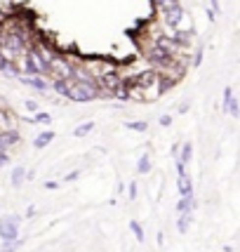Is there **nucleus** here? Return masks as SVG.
Wrapping results in <instances>:
<instances>
[{
    "instance_id": "nucleus-1",
    "label": "nucleus",
    "mask_w": 240,
    "mask_h": 252,
    "mask_svg": "<svg viewBox=\"0 0 240 252\" xmlns=\"http://www.w3.org/2000/svg\"><path fill=\"white\" fill-rule=\"evenodd\" d=\"M66 97L71 101H92V99L99 97V88H97V80L92 83H68V90H66Z\"/></svg>"
},
{
    "instance_id": "nucleus-2",
    "label": "nucleus",
    "mask_w": 240,
    "mask_h": 252,
    "mask_svg": "<svg viewBox=\"0 0 240 252\" xmlns=\"http://www.w3.org/2000/svg\"><path fill=\"white\" fill-rule=\"evenodd\" d=\"M19 224H22V217H2L0 220V238L2 241H17L19 238Z\"/></svg>"
},
{
    "instance_id": "nucleus-3",
    "label": "nucleus",
    "mask_w": 240,
    "mask_h": 252,
    "mask_svg": "<svg viewBox=\"0 0 240 252\" xmlns=\"http://www.w3.org/2000/svg\"><path fill=\"white\" fill-rule=\"evenodd\" d=\"M47 66H50V71H52L57 78H64V80L71 83V76H73V66H71V62H66L61 57H52Z\"/></svg>"
},
{
    "instance_id": "nucleus-4",
    "label": "nucleus",
    "mask_w": 240,
    "mask_h": 252,
    "mask_svg": "<svg viewBox=\"0 0 240 252\" xmlns=\"http://www.w3.org/2000/svg\"><path fill=\"white\" fill-rule=\"evenodd\" d=\"M2 43H5V47H7L14 57H19L24 50H26V43H24V38L19 35V33H7Z\"/></svg>"
},
{
    "instance_id": "nucleus-5",
    "label": "nucleus",
    "mask_w": 240,
    "mask_h": 252,
    "mask_svg": "<svg viewBox=\"0 0 240 252\" xmlns=\"http://www.w3.org/2000/svg\"><path fill=\"white\" fill-rule=\"evenodd\" d=\"M163 17H165V24H167L170 29H179V22H181V17H184V7L177 5V7H172V10L163 12Z\"/></svg>"
},
{
    "instance_id": "nucleus-6",
    "label": "nucleus",
    "mask_w": 240,
    "mask_h": 252,
    "mask_svg": "<svg viewBox=\"0 0 240 252\" xmlns=\"http://www.w3.org/2000/svg\"><path fill=\"white\" fill-rule=\"evenodd\" d=\"M177 187H179V198H191V196H193V184H191L188 175H179V179H177Z\"/></svg>"
},
{
    "instance_id": "nucleus-7",
    "label": "nucleus",
    "mask_w": 240,
    "mask_h": 252,
    "mask_svg": "<svg viewBox=\"0 0 240 252\" xmlns=\"http://www.w3.org/2000/svg\"><path fill=\"white\" fill-rule=\"evenodd\" d=\"M193 210H196V196L179 198V200H177V212H179V215H193Z\"/></svg>"
},
{
    "instance_id": "nucleus-8",
    "label": "nucleus",
    "mask_w": 240,
    "mask_h": 252,
    "mask_svg": "<svg viewBox=\"0 0 240 252\" xmlns=\"http://www.w3.org/2000/svg\"><path fill=\"white\" fill-rule=\"evenodd\" d=\"M17 132H12V130H5V132H0V151H5V149H10L12 144H17Z\"/></svg>"
},
{
    "instance_id": "nucleus-9",
    "label": "nucleus",
    "mask_w": 240,
    "mask_h": 252,
    "mask_svg": "<svg viewBox=\"0 0 240 252\" xmlns=\"http://www.w3.org/2000/svg\"><path fill=\"white\" fill-rule=\"evenodd\" d=\"M22 83H26V85H31V88H35V90H40V92H45V90L50 88V85H47L40 76H24Z\"/></svg>"
},
{
    "instance_id": "nucleus-10",
    "label": "nucleus",
    "mask_w": 240,
    "mask_h": 252,
    "mask_svg": "<svg viewBox=\"0 0 240 252\" xmlns=\"http://www.w3.org/2000/svg\"><path fill=\"white\" fill-rule=\"evenodd\" d=\"M52 139H55V132L45 130V132H40V134H38V137L33 139V146H35V149H45V146L52 142Z\"/></svg>"
},
{
    "instance_id": "nucleus-11",
    "label": "nucleus",
    "mask_w": 240,
    "mask_h": 252,
    "mask_svg": "<svg viewBox=\"0 0 240 252\" xmlns=\"http://www.w3.org/2000/svg\"><path fill=\"white\" fill-rule=\"evenodd\" d=\"M177 154H179V156H175L177 160H181V163L186 165L188 160H191V156H193V144H191V142H186L184 146H181V151H177Z\"/></svg>"
},
{
    "instance_id": "nucleus-12",
    "label": "nucleus",
    "mask_w": 240,
    "mask_h": 252,
    "mask_svg": "<svg viewBox=\"0 0 240 252\" xmlns=\"http://www.w3.org/2000/svg\"><path fill=\"white\" fill-rule=\"evenodd\" d=\"M149 170H151V158L144 154L142 158H139V163H137V172H139V175H149Z\"/></svg>"
},
{
    "instance_id": "nucleus-13",
    "label": "nucleus",
    "mask_w": 240,
    "mask_h": 252,
    "mask_svg": "<svg viewBox=\"0 0 240 252\" xmlns=\"http://www.w3.org/2000/svg\"><path fill=\"white\" fill-rule=\"evenodd\" d=\"M24 179H26V170H24V167H14V172H12V184H14V187H22Z\"/></svg>"
},
{
    "instance_id": "nucleus-14",
    "label": "nucleus",
    "mask_w": 240,
    "mask_h": 252,
    "mask_svg": "<svg viewBox=\"0 0 240 252\" xmlns=\"http://www.w3.org/2000/svg\"><path fill=\"white\" fill-rule=\"evenodd\" d=\"M22 248V241L17 238V241H2V248H0V252H17Z\"/></svg>"
},
{
    "instance_id": "nucleus-15",
    "label": "nucleus",
    "mask_w": 240,
    "mask_h": 252,
    "mask_svg": "<svg viewBox=\"0 0 240 252\" xmlns=\"http://www.w3.org/2000/svg\"><path fill=\"white\" fill-rule=\"evenodd\" d=\"M94 130V123H83V125H78L76 132H73V137H85L90 132Z\"/></svg>"
},
{
    "instance_id": "nucleus-16",
    "label": "nucleus",
    "mask_w": 240,
    "mask_h": 252,
    "mask_svg": "<svg viewBox=\"0 0 240 252\" xmlns=\"http://www.w3.org/2000/svg\"><path fill=\"white\" fill-rule=\"evenodd\" d=\"M188 226H191V215H179V220H177V229L181 231V233H186Z\"/></svg>"
},
{
    "instance_id": "nucleus-17",
    "label": "nucleus",
    "mask_w": 240,
    "mask_h": 252,
    "mask_svg": "<svg viewBox=\"0 0 240 252\" xmlns=\"http://www.w3.org/2000/svg\"><path fill=\"white\" fill-rule=\"evenodd\" d=\"M130 229H132V233H134V238H137L139 243H144V229H142V224H139L137 220H132L130 221Z\"/></svg>"
},
{
    "instance_id": "nucleus-18",
    "label": "nucleus",
    "mask_w": 240,
    "mask_h": 252,
    "mask_svg": "<svg viewBox=\"0 0 240 252\" xmlns=\"http://www.w3.org/2000/svg\"><path fill=\"white\" fill-rule=\"evenodd\" d=\"M52 88H55V92H59V94H64V97H66V90H68V80H64V78H57L55 83H52Z\"/></svg>"
},
{
    "instance_id": "nucleus-19",
    "label": "nucleus",
    "mask_w": 240,
    "mask_h": 252,
    "mask_svg": "<svg viewBox=\"0 0 240 252\" xmlns=\"http://www.w3.org/2000/svg\"><path fill=\"white\" fill-rule=\"evenodd\" d=\"M31 123H43V125H47V123H52V116L50 113H35L33 118H29Z\"/></svg>"
},
{
    "instance_id": "nucleus-20",
    "label": "nucleus",
    "mask_w": 240,
    "mask_h": 252,
    "mask_svg": "<svg viewBox=\"0 0 240 252\" xmlns=\"http://www.w3.org/2000/svg\"><path fill=\"white\" fill-rule=\"evenodd\" d=\"M125 127H127V130L144 132V130H146V127H149V125H146V123H144V121H137V123H125Z\"/></svg>"
},
{
    "instance_id": "nucleus-21",
    "label": "nucleus",
    "mask_w": 240,
    "mask_h": 252,
    "mask_svg": "<svg viewBox=\"0 0 240 252\" xmlns=\"http://www.w3.org/2000/svg\"><path fill=\"white\" fill-rule=\"evenodd\" d=\"M127 198H130V200L137 198V182H130V193H127Z\"/></svg>"
},
{
    "instance_id": "nucleus-22",
    "label": "nucleus",
    "mask_w": 240,
    "mask_h": 252,
    "mask_svg": "<svg viewBox=\"0 0 240 252\" xmlns=\"http://www.w3.org/2000/svg\"><path fill=\"white\" fill-rule=\"evenodd\" d=\"M160 125H163V127H167V125H172V118H170V116H160Z\"/></svg>"
},
{
    "instance_id": "nucleus-23",
    "label": "nucleus",
    "mask_w": 240,
    "mask_h": 252,
    "mask_svg": "<svg viewBox=\"0 0 240 252\" xmlns=\"http://www.w3.org/2000/svg\"><path fill=\"white\" fill-rule=\"evenodd\" d=\"M10 163V156L5 154V151H0V167H2V165H7Z\"/></svg>"
},
{
    "instance_id": "nucleus-24",
    "label": "nucleus",
    "mask_w": 240,
    "mask_h": 252,
    "mask_svg": "<svg viewBox=\"0 0 240 252\" xmlns=\"http://www.w3.org/2000/svg\"><path fill=\"white\" fill-rule=\"evenodd\" d=\"M78 177H80V172H78V170H76V172H71V175H66V177H64V182H76Z\"/></svg>"
},
{
    "instance_id": "nucleus-25",
    "label": "nucleus",
    "mask_w": 240,
    "mask_h": 252,
    "mask_svg": "<svg viewBox=\"0 0 240 252\" xmlns=\"http://www.w3.org/2000/svg\"><path fill=\"white\" fill-rule=\"evenodd\" d=\"M200 62H203V50H198L196 52V62H193V66H200Z\"/></svg>"
},
{
    "instance_id": "nucleus-26",
    "label": "nucleus",
    "mask_w": 240,
    "mask_h": 252,
    "mask_svg": "<svg viewBox=\"0 0 240 252\" xmlns=\"http://www.w3.org/2000/svg\"><path fill=\"white\" fill-rule=\"evenodd\" d=\"M59 187V184H57V182H52V179H50V182H45V189H50V191H52V189H57Z\"/></svg>"
},
{
    "instance_id": "nucleus-27",
    "label": "nucleus",
    "mask_w": 240,
    "mask_h": 252,
    "mask_svg": "<svg viewBox=\"0 0 240 252\" xmlns=\"http://www.w3.org/2000/svg\"><path fill=\"white\" fill-rule=\"evenodd\" d=\"M26 109H29V111H35V109H38V104H35V101H26Z\"/></svg>"
},
{
    "instance_id": "nucleus-28",
    "label": "nucleus",
    "mask_w": 240,
    "mask_h": 252,
    "mask_svg": "<svg viewBox=\"0 0 240 252\" xmlns=\"http://www.w3.org/2000/svg\"><path fill=\"white\" fill-rule=\"evenodd\" d=\"M33 215H35V208H33V205H29V208H26V217H33Z\"/></svg>"
},
{
    "instance_id": "nucleus-29",
    "label": "nucleus",
    "mask_w": 240,
    "mask_h": 252,
    "mask_svg": "<svg viewBox=\"0 0 240 252\" xmlns=\"http://www.w3.org/2000/svg\"><path fill=\"white\" fill-rule=\"evenodd\" d=\"M5 62H7V57L2 55V50H0V71H2V66H5Z\"/></svg>"
}]
</instances>
